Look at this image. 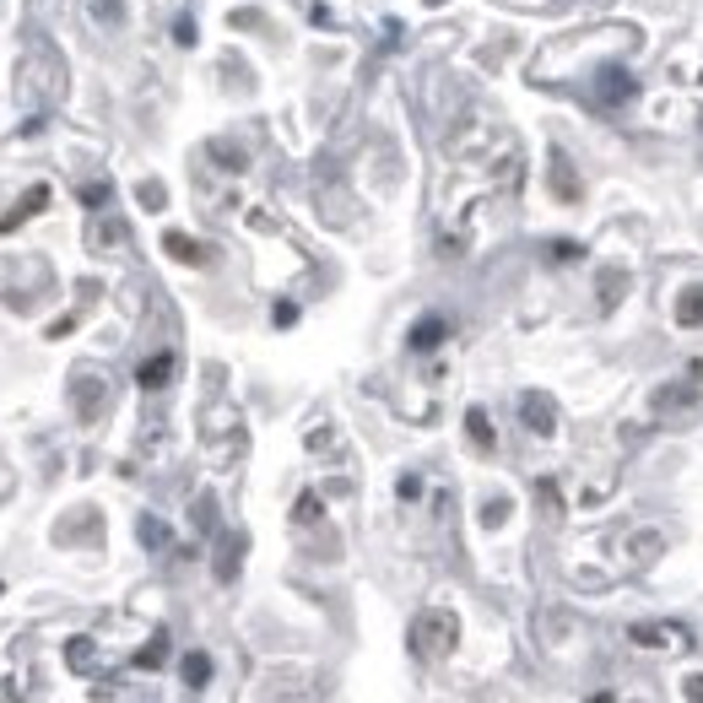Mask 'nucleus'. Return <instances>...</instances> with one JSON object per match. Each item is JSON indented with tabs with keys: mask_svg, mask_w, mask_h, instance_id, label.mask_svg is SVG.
<instances>
[{
	"mask_svg": "<svg viewBox=\"0 0 703 703\" xmlns=\"http://www.w3.org/2000/svg\"><path fill=\"white\" fill-rule=\"evenodd\" d=\"M455 644H460L455 612H422L417 622H411V649H417L422 660H444Z\"/></svg>",
	"mask_w": 703,
	"mask_h": 703,
	"instance_id": "f257e3e1",
	"label": "nucleus"
},
{
	"mask_svg": "<svg viewBox=\"0 0 703 703\" xmlns=\"http://www.w3.org/2000/svg\"><path fill=\"white\" fill-rule=\"evenodd\" d=\"M633 644L644 649H687L693 639H687V628H676V622H639V628H628Z\"/></svg>",
	"mask_w": 703,
	"mask_h": 703,
	"instance_id": "f03ea898",
	"label": "nucleus"
},
{
	"mask_svg": "<svg viewBox=\"0 0 703 703\" xmlns=\"http://www.w3.org/2000/svg\"><path fill=\"white\" fill-rule=\"evenodd\" d=\"M525 422H530V433H552V428H557L552 401H541V395H525Z\"/></svg>",
	"mask_w": 703,
	"mask_h": 703,
	"instance_id": "7ed1b4c3",
	"label": "nucleus"
},
{
	"mask_svg": "<svg viewBox=\"0 0 703 703\" xmlns=\"http://www.w3.org/2000/svg\"><path fill=\"white\" fill-rule=\"evenodd\" d=\"M174 379V357H152V363H141V384H147V390H163V384Z\"/></svg>",
	"mask_w": 703,
	"mask_h": 703,
	"instance_id": "20e7f679",
	"label": "nucleus"
},
{
	"mask_svg": "<svg viewBox=\"0 0 703 703\" xmlns=\"http://www.w3.org/2000/svg\"><path fill=\"white\" fill-rule=\"evenodd\" d=\"M676 325H703V287H693V293H687L682 303H676Z\"/></svg>",
	"mask_w": 703,
	"mask_h": 703,
	"instance_id": "39448f33",
	"label": "nucleus"
},
{
	"mask_svg": "<svg viewBox=\"0 0 703 703\" xmlns=\"http://www.w3.org/2000/svg\"><path fill=\"white\" fill-rule=\"evenodd\" d=\"M163 244H168V255H174V260H190V265H201V260H206V249H201V244H190L184 233H168Z\"/></svg>",
	"mask_w": 703,
	"mask_h": 703,
	"instance_id": "423d86ee",
	"label": "nucleus"
},
{
	"mask_svg": "<svg viewBox=\"0 0 703 703\" xmlns=\"http://www.w3.org/2000/svg\"><path fill=\"white\" fill-rule=\"evenodd\" d=\"M466 428H471V444H476V449H493V428H487V417H482V411H471V417H466Z\"/></svg>",
	"mask_w": 703,
	"mask_h": 703,
	"instance_id": "0eeeda50",
	"label": "nucleus"
},
{
	"mask_svg": "<svg viewBox=\"0 0 703 703\" xmlns=\"http://www.w3.org/2000/svg\"><path fill=\"white\" fill-rule=\"evenodd\" d=\"M552 174H557V190H563V201H579V184H574V174H568L563 157H552Z\"/></svg>",
	"mask_w": 703,
	"mask_h": 703,
	"instance_id": "6e6552de",
	"label": "nucleus"
},
{
	"mask_svg": "<svg viewBox=\"0 0 703 703\" xmlns=\"http://www.w3.org/2000/svg\"><path fill=\"white\" fill-rule=\"evenodd\" d=\"M206 676H211V660H206V655H190V660H184V682H195V687H201Z\"/></svg>",
	"mask_w": 703,
	"mask_h": 703,
	"instance_id": "1a4fd4ad",
	"label": "nucleus"
},
{
	"mask_svg": "<svg viewBox=\"0 0 703 703\" xmlns=\"http://www.w3.org/2000/svg\"><path fill=\"white\" fill-rule=\"evenodd\" d=\"M439 336H444V325H439V320H422V330L411 336V347H433Z\"/></svg>",
	"mask_w": 703,
	"mask_h": 703,
	"instance_id": "9d476101",
	"label": "nucleus"
},
{
	"mask_svg": "<svg viewBox=\"0 0 703 703\" xmlns=\"http://www.w3.org/2000/svg\"><path fill=\"white\" fill-rule=\"evenodd\" d=\"M682 693H687V703H703V671L687 676V682H682Z\"/></svg>",
	"mask_w": 703,
	"mask_h": 703,
	"instance_id": "9b49d317",
	"label": "nucleus"
},
{
	"mask_svg": "<svg viewBox=\"0 0 703 703\" xmlns=\"http://www.w3.org/2000/svg\"><path fill=\"white\" fill-rule=\"evenodd\" d=\"M141 201H147V206H163V184H141Z\"/></svg>",
	"mask_w": 703,
	"mask_h": 703,
	"instance_id": "f8f14e48",
	"label": "nucleus"
}]
</instances>
